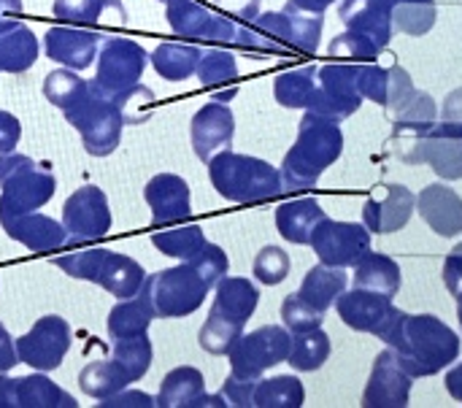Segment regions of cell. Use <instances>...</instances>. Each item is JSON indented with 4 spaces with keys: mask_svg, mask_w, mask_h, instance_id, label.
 Masks as SVG:
<instances>
[{
    "mask_svg": "<svg viewBox=\"0 0 462 408\" xmlns=\"http://www.w3.org/2000/svg\"><path fill=\"white\" fill-rule=\"evenodd\" d=\"M411 379L441 374L460 357V336L433 314H406L393 306L384 325L376 330Z\"/></svg>",
    "mask_w": 462,
    "mask_h": 408,
    "instance_id": "1",
    "label": "cell"
},
{
    "mask_svg": "<svg viewBox=\"0 0 462 408\" xmlns=\"http://www.w3.org/2000/svg\"><path fill=\"white\" fill-rule=\"evenodd\" d=\"M322 14L298 11L287 3L282 11L257 14L252 22L238 24L236 46L249 57H279V54H314L322 41Z\"/></svg>",
    "mask_w": 462,
    "mask_h": 408,
    "instance_id": "2",
    "label": "cell"
},
{
    "mask_svg": "<svg viewBox=\"0 0 462 408\" xmlns=\"http://www.w3.org/2000/svg\"><path fill=\"white\" fill-rule=\"evenodd\" d=\"M344 152L341 125L330 116L306 111L298 125V138L282 162V184L284 190H309L317 187L319 176L336 165Z\"/></svg>",
    "mask_w": 462,
    "mask_h": 408,
    "instance_id": "3",
    "label": "cell"
},
{
    "mask_svg": "<svg viewBox=\"0 0 462 408\" xmlns=\"http://www.w3.org/2000/svg\"><path fill=\"white\" fill-rule=\"evenodd\" d=\"M208 179L225 200L241 206L268 203L284 190L282 173L271 162L230 149H222L208 160Z\"/></svg>",
    "mask_w": 462,
    "mask_h": 408,
    "instance_id": "4",
    "label": "cell"
},
{
    "mask_svg": "<svg viewBox=\"0 0 462 408\" xmlns=\"http://www.w3.org/2000/svg\"><path fill=\"white\" fill-rule=\"evenodd\" d=\"M214 290V306L198 333V344L208 355H227L244 336V328L260 303V290L244 276H222Z\"/></svg>",
    "mask_w": 462,
    "mask_h": 408,
    "instance_id": "5",
    "label": "cell"
},
{
    "mask_svg": "<svg viewBox=\"0 0 462 408\" xmlns=\"http://www.w3.org/2000/svg\"><path fill=\"white\" fill-rule=\"evenodd\" d=\"M62 114H65V122L73 130H79L87 154H92V157L114 154V149L119 146V138H122L125 114L95 81H87L84 95Z\"/></svg>",
    "mask_w": 462,
    "mask_h": 408,
    "instance_id": "6",
    "label": "cell"
},
{
    "mask_svg": "<svg viewBox=\"0 0 462 408\" xmlns=\"http://www.w3.org/2000/svg\"><path fill=\"white\" fill-rule=\"evenodd\" d=\"M0 219L30 214L43 209L57 190V181L46 165H38L27 154H0Z\"/></svg>",
    "mask_w": 462,
    "mask_h": 408,
    "instance_id": "7",
    "label": "cell"
},
{
    "mask_svg": "<svg viewBox=\"0 0 462 408\" xmlns=\"http://www.w3.org/2000/svg\"><path fill=\"white\" fill-rule=\"evenodd\" d=\"M143 290L154 306L157 320H181L203 306L211 287L189 263H181L176 268H165L146 276Z\"/></svg>",
    "mask_w": 462,
    "mask_h": 408,
    "instance_id": "8",
    "label": "cell"
},
{
    "mask_svg": "<svg viewBox=\"0 0 462 408\" xmlns=\"http://www.w3.org/2000/svg\"><path fill=\"white\" fill-rule=\"evenodd\" d=\"M292 347V333L282 325H265L252 333H244L233 349L230 357V374L241 379H263L265 371L276 368L279 363H287Z\"/></svg>",
    "mask_w": 462,
    "mask_h": 408,
    "instance_id": "9",
    "label": "cell"
},
{
    "mask_svg": "<svg viewBox=\"0 0 462 408\" xmlns=\"http://www.w3.org/2000/svg\"><path fill=\"white\" fill-rule=\"evenodd\" d=\"M363 100L365 97L357 87V62H328L317 70V87L309 97L306 111L341 122L357 114Z\"/></svg>",
    "mask_w": 462,
    "mask_h": 408,
    "instance_id": "10",
    "label": "cell"
},
{
    "mask_svg": "<svg viewBox=\"0 0 462 408\" xmlns=\"http://www.w3.org/2000/svg\"><path fill=\"white\" fill-rule=\"evenodd\" d=\"M149 65V51L130 38H106L97 51V73L95 84L108 95L116 97L135 84H141V76Z\"/></svg>",
    "mask_w": 462,
    "mask_h": 408,
    "instance_id": "11",
    "label": "cell"
},
{
    "mask_svg": "<svg viewBox=\"0 0 462 408\" xmlns=\"http://www.w3.org/2000/svg\"><path fill=\"white\" fill-rule=\"evenodd\" d=\"M309 246L317 252L319 263L325 265L355 268V263L371 249V230L357 222H336L325 217L314 227Z\"/></svg>",
    "mask_w": 462,
    "mask_h": 408,
    "instance_id": "12",
    "label": "cell"
},
{
    "mask_svg": "<svg viewBox=\"0 0 462 408\" xmlns=\"http://www.w3.org/2000/svg\"><path fill=\"white\" fill-rule=\"evenodd\" d=\"M68 349H70V325L65 322V317L57 314L41 317L22 338H16L19 363L43 374L60 368Z\"/></svg>",
    "mask_w": 462,
    "mask_h": 408,
    "instance_id": "13",
    "label": "cell"
},
{
    "mask_svg": "<svg viewBox=\"0 0 462 408\" xmlns=\"http://www.w3.org/2000/svg\"><path fill=\"white\" fill-rule=\"evenodd\" d=\"M111 222L114 217L108 209V198L95 184L79 187L62 203V227L68 233V244L103 238L111 230Z\"/></svg>",
    "mask_w": 462,
    "mask_h": 408,
    "instance_id": "14",
    "label": "cell"
},
{
    "mask_svg": "<svg viewBox=\"0 0 462 408\" xmlns=\"http://www.w3.org/2000/svg\"><path fill=\"white\" fill-rule=\"evenodd\" d=\"M439 119V106L428 92H420L393 122V154L406 165H422V144Z\"/></svg>",
    "mask_w": 462,
    "mask_h": 408,
    "instance_id": "15",
    "label": "cell"
},
{
    "mask_svg": "<svg viewBox=\"0 0 462 408\" xmlns=\"http://www.w3.org/2000/svg\"><path fill=\"white\" fill-rule=\"evenodd\" d=\"M168 24L179 35L203 38L214 43H236L238 24L222 14L208 11L200 0H168Z\"/></svg>",
    "mask_w": 462,
    "mask_h": 408,
    "instance_id": "16",
    "label": "cell"
},
{
    "mask_svg": "<svg viewBox=\"0 0 462 408\" xmlns=\"http://www.w3.org/2000/svg\"><path fill=\"white\" fill-rule=\"evenodd\" d=\"M417 211V195L403 184H376L363 206V225L376 233H398Z\"/></svg>",
    "mask_w": 462,
    "mask_h": 408,
    "instance_id": "17",
    "label": "cell"
},
{
    "mask_svg": "<svg viewBox=\"0 0 462 408\" xmlns=\"http://www.w3.org/2000/svg\"><path fill=\"white\" fill-rule=\"evenodd\" d=\"M414 379L403 371V366L395 357V349H384L374 360V371L368 379V387L363 393L365 408H406L411 398Z\"/></svg>",
    "mask_w": 462,
    "mask_h": 408,
    "instance_id": "18",
    "label": "cell"
},
{
    "mask_svg": "<svg viewBox=\"0 0 462 408\" xmlns=\"http://www.w3.org/2000/svg\"><path fill=\"white\" fill-rule=\"evenodd\" d=\"M76 398L54 385L43 371L11 379L0 374V408H76Z\"/></svg>",
    "mask_w": 462,
    "mask_h": 408,
    "instance_id": "19",
    "label": "cell"
},
{
    "mask_svg": "<svg viewBox=\"0 0 462 408\" xmlns=\"http://www.w3.org/2000/svg\"><path fill=\"white\" fill-rule=\"evenodd\" d=\"M233 135H236V116L230 106L219 100H211L203 108H198L189 122V141L203 162H208L217 152L230 149Z\"/></svg>",
    "mask_w": 462,
    "mask_h": 408,
    "instance_id": "20",
    "label": "cell"
},
{
    "mask_svg": "<svg viewBox=\"0 0 462 408\" xmlns=\"http://www.w3.org/2000/svg\"><path fill=\"white\" fill-rule=\"evenodd\" d=\"M143 198L152 209L154 225H171L184 222L192 214L189 203V184L176 173H157L146 181Z\"/></svg>",
    "mask_w": 462,
    "mask_h": 408,
    "instance_id": "21",
    "label": "cell"
},
{
    "mask_svg": "<svg viewBox=\"0 0 462 408\" xmlns=\"http://www.w3.org/2000/svg\"><path fill=\"white\" fill-rule=\"evenodd\" d=\"M100 46V35L92 30L81 27H51L43 35V51L49 60L70 68V70H84L95 62Z\"/></svg>",
    "mask_w": 462,
    "mask_h": 408,
    "instance_id": "22",
    "label": "cell"
},
{
    "mask_svg": "<svg viewBox=\"0 0 462 408\" xmlns=\"http://www.w3.org/2000/svg\"><path fill=\"white\" fill-rule=\"evenodd\" d=\"M422 165L444 181L462 179V122H436L422 144Z\"/></svg>",
    "mask_w": 462,
    "mask_h": 408,
    "instance_id": "23",
    "label": "cell"
},
{
    "mask_svg": "<svg viewBox=\"0 0 462 408\" xmlns=\"http://www.w3.org/2000/svg\"><path fill=\"white\" fill-rule=\"evenodd\" d=\"M417 211L436 236L455 238L462 233V198L447 184H428L417 195Z\"/></svg>",
    "mask_w": 462,
    "mask_h": 408,
    "instance_id": "24",
    "label": "cell"
},
{
    "mask_svg": "<svg viewBox=\"0 0 462 408\" xmlns=\"http://www.w3.org/2000/svg\"><path fill=\"white\" fill-rule=\"evenodd\" d=\"M0 225H3V230H5V236L11 241H19L30 252H54V249L68 246V233H65L62 222H57L51 217H43L38 211L0 219Z\"/></svg>",
    "mask_w": 462,
    "mask_h": 408,
    "instance_id": "25",
    "label": "cell"
},
{
    "mask_svg": "<svg viewBox=\"0 0 462 408\" xmlns=\"http://www.w3.org/2000/svg\"><path fill=\"white\" fill-rule=\"evenodd\" d=\"M338 16L346 24V30L374 41L379 49H384L393 41L395 24L387 0H344Z\"/></svg>",
    "mask_w": 462,
    "mask_h": 408,
    "instance_id": "26",
    "label": "cell"
},
{
    "mask_svg": "<svg viewBox=\"0 0 462 408\" xmlns=\"http://www.w3.org/2000/svg\"><path fill=\"white\" fill-rule=\"evenodd\" d=\"M338 317L344 320V325H349L357 333H371L376 336V330L384 325V320L393 311V298L371 292V290H360L355 287L352 292H341L336 301Z\"/></svg>",
    "mask_w": 462,
    "mask_h": 408,
    "instance_id": "27",
    "label": "cell"
},
{
    "mask_svg": "<svg viewBox=\"0 0 462 408\" xmlns=\"http://www.w3.org/2000/svg\"><path fill=\"white\" fill-rule=\"evenodd\" d=\"M38 51H41L38 38L27 24L16 19L0 22V73L30 70L38 60Z\"/></svg>",
    "mask_w": 462,
    "mask_h": 408,
    "instance_id": "28",
    "label": "cell"
},
{
    "mask_svg": "<svg viewBox=\"0 0 462 408\" xmlns=\"http://www.w3.org/2000/svg\"><path fill=\"white\" fill-rule=\"evenodd\" d=\"M143 282H146V271L141 268V263H135L133 257H125L119 252L106 249L100 268H97V276H95L97 287H103L108 295L125 301V298L138 295Z\"/></svg>",
    "mask_w": 462,
    "mask_h": 408,
    "instance_id": "29",
    "label": "cell"
},
{
    "mask_svg": "<svg viewBox=\"0 0 462 408\" xmlns=\"http://www.w3.org/2000/svg\"><path fill=\"white\" fill-rule=\"evenodd\" d=\"M325 217H328L325 209L314 198H300V200L282 203L276 209V227H279L284 241H290L295 246H306L311 241L314 227Z\"/></svg>",
    "mask_w": 462,
    "mask_h": 408,
    "instance_id": "30",
    "label": "cell"
},
{
    "mask_svg": "<svg viewBox=\"0 0 462 408\" xmlns=\"http://www.w3.org/2000/svg\"><path fill=\"white\" fill-rule=\"evenodd\" d=\"M401 284H403L401 265L382 252L368 249L355 263V287H360V290H371V292L395 298L401 292Z\"/></svg>",
    "mask_w": 462,
    "mask_h": 408,
    "instance_id": "31",
    "label": "cell"
},
{
    "mask_svg": "<svg viewBox=\"0 0 462 408\" xmlns=\"http://www.w3.org/2000/svg\"><path fill=\"white\" fill-rule=\"evenodd\" d=\"M152 320H157V314H154V306H152L146 290L141 287L138 295L119 301V303L108 311V320H106L108 338H111V341H119V338L141 336V333L149 330Z\"/></svg>",
    "mask_w": 462,
    "mask_h": 408,
    "instance_id": "32",
    "label": "cell"
},
{
    "mask_svg": "<svg viewBox=\"0 0 462 408\" xmlns=\"http://www.w3.org/2000/svg\"><path fill=\"white\" fill-rule=\"evenodd\" d=\"M346 268H333V265H314L306 276H303V284L298 290V295L314 306L317 311L328 314V309L338 301V295L346 290Z\"/></svg>",
    "mask_w": 462,
    "mask_h": 408,
    "instance_id": "33",
    "label": "cell"
},
{
    "mask_svg": "<svg viewBox=\"0 0 462 408\" xmlns=\"http://www.w3.org/2000/svg\"><path fill=\"white\" fill-rule=\"evenodd\" d=\"M206 395V382L203 374L192 366L173 368L157 393V406L160 408H198L200 398Z\"/></svg>",
    "mask_w": 462,
    "mask_h": 408,
    "instance_id": "34",
    "label": "cell"
},
{
    "mask_svg": "<svg viewBox=\"0 0 462 408\" xmlns=\"http://www.w3.org/2000/svg\"><path fill=\"white\" fill-rule=\"evenodd\" d=\"M200 54L203 49L195 46V43H173V41H165L160 43L149 60L154 65V70L165 79V81H184L195 73L198 62H200Z\"/></svg>",
    "mask_w": 462,
    "mask_h": 408,
    "instance_id": "35",
    "label": "cell"
},
{
    "mask_svg": "<svg viewBox=\"0 0 462 408\" xmlns=\"http://www.w3.org/2000/svg\"><path fill=\"white\" fill-rule=\"evenodd\" d=\"M330 357V336L322 328L306 330V333H292V347H290V357L287 363L300 371V374H311L319 371Z\"/></svg>",
    "mask_w": 462,
    "mask_h": 408,
    "instance_id": "36",
    "label": "cell"
},
{
    "mask_svg": "<svg viewBox=\"0 0 462 408\" xmlns=\"http://www.w3.org/2000/svg\"><path fill=\"white\" fill-rule=\"evenodd\" d=\"M387 3L393 14V24L403 35H414V38L428 35L439 19L436 0H387Z\"/></svg>",
    "mask_w": 462,
    "mask_h": 408,
    "instance_id": "37",
    "label": "cell"
},
{
    "mask_svg": "<svg viewBox=\"0 0 462 408\" xmlns=\"http://www.w3.org/2000/svg\"><path fill=\"white\" fill-rule=\"evenodd\" d=\"M130 385V379L125 376V371L114 363V360H97L89 363L81 374H79V387L84 395L95 398V401H106L116 393H122Z\"/></svg>",
    "mask_w": 462,
    "mask_h": 408,
    "instance_id": "38",
    "label": "cell"
},
{
    "mask_svg": "<svg viewBox=\"0 0 462 408\" xmlns=\"http://www.w3.org/2000/svg\"><path fill=\"white\" fill-rule=\"evenodd\" d=\"M317 70L314 65L306 68H295V70H284L276 76L273 81V97L279 106L284 108H306L309 97L317 87Z\"/></svg>",
    "mask_w": 462,
    "mask_h": 408,
    "instance_id": "39",
    "label": "cell"
},
{
    "mask_svg": "<svg viewBox=\"0 0 462 408\" xmlns=\"http://www.w3.org/2000/svg\"><path fill=\"white\" fill-rule=\"evenodd\" d=\"M114 344V355L111 360L125 371V376L133 382L143 379L152 360H154V347H152V338L146 333L141 336H130V338H119V341H111Z\"/></svg>",
    "mask_w": 462,
    "mask_h": 408,
    "instance_id": "40",
    "label": "cell"
},
{
    "mask_svg": "<svg viewBox=\"0 0 462 408\" xmlns=\"http://www.w3.org/2000/svg\"><path fill=\"white\" fill-rule=\"evenodd\" d=\"M306 403V390L298 376L257 379L254 406L257 408H300Z\"/></svg>",
    "mask_w": 462,
    "mask_h": 408,
    "instance_id": "41",
    "label": "cell"
},
{
    "mask_svg": "<svg viewBox=\"0 0 462 408\" xmlns=\"http://www.w3.org/2000/svg\"><path fill=\"white\" fill-rule=\"evenodd\" d=\"M103 14L125 19V8L119 0H54V16L79 27L103 22Z\"/></svg>",
    "mask_w": 462,
    "mask_h": 408,
    "instance_id": "42",
    "label": "cell"
},
{
    "mask_svg": "<svg viewBox=\"0 0 462 408\" xmlns=\"http://www.w3.org/2000/svg\"><path fill=\"white\" fill-rule=\"evenodd\" d=\"M152 244H154L165 257L189 263V260L203 249L206 236H203V227H198V225H184V227H173V230H157V233L152 236Z\"/></svg>",
    "mask_w": 462,
    "mask_h": 408,
    "instance_id": "43",
    "label": "cell"
},
{
    "mask_svg": "<svg viewBox=\"0 0 462 408\" xmlns=\"http://www.w3.org/2000/svg\"><path fill=\"white\" fill-rule=\"evenodd\" d=\"M195 76L203 87H227L238 79V62L225 49H208L200 54V62L195 68Z\"/></svg>",
    "mask_w": 462,
    "mask_h": 408,
    "instance_id": "44",
    "label": "cell"
},
{
    "mask_svg": "<svg viewBox=\"0 0 462 408\" xmlns=\"http://www.w3.org/2000/svg\"><path fill=\"white\" fill-rule=\"evenodd\" d=\"M84 89H87V81L76 70H68V68H57L43 79V97L60 111L70 108L84 95Z\"/></svg>",
    "mask_w": 462,
    "mask_h": 408,
    "instance_id": "45",
    "label": "cell"
},
{
    "mask_svg": "<svg viewBox=\"0 0 462 408\" xmlns=\"http://www.w3.org/2000/svg\"><path fill=\"white\" fill-rule=\"evenodd\" d=\"M290 255L282 249V246H265L257 252L254 257V265H252V274L260 284L265 287H276L282 284L287 276H290Z\"/></svg>",
    "mask_w": 462,
    "mask_h": 408,
    "instance_id": "46",
    "label": "cell"
},
{
    "mask_svg": "<svg viewBox=\"0 0 462 408\" xmlns=\"http://www.w3.org/2000/svg\"><path fill=\"white\" fill-rule=\"evenodd\" d=\"M322 320H325V314L317 311L314 306H309L298 292L287 295L282 303V322L290 333H306V330L322 328Z\"/></svg>",
    "mask_w": 462,
    "mask_h": 408,
    "instance_id": "47",
    "label": "cell"
},
{
    "mask_svg": "<svg viewBox=\"0 0 462 408\" xmlns=\"http://www.w3.org/2000/svg\"><path fill=\"white\" fill-rule=\"evenodd\" d=\"M379 46L352 30H346L344 35L333 38L330 43V57H338L344 62H374L379 57Z\"/></svg>",
    "mask_w": 462,
    "mask_h": 408,
    "instance_id": "48",
    "label": "cell"
},
{
    "mask_svg": "<svg viewBox=\"0 0 462 408\" xmlns=\"http://www.w3.org/2000/svg\"><path fill=\"white\" fill-rule=\"evenodd\" d=\"M189 265L206 279V284L214 290L217 287V282L222 279V276H227V268H230V260H227V255H225V249L222 246H217V244H203V249L189 260Z\"/></svg>",
    "mask_w": 462,
    "mask_h": 408,
    "instance_id": "49",
    "label": "cell"
},
{
    "mask_svg": "<svg viewBox=\"0 0 462 408\" xmlns=\"http://www.w3.org/2000/svg\"><path fill=\"white\" fill-rule=\"evenodd\" d=\"M357 87L365 100H374L379 106L387 103V87H390V68L374 65V62H357Z\"/></svg>",
    "mask_w": 462,
    "mask_h": 408,
    "instance_id": "50",
    "label": "cell"
},
{
    "mask_svg": "<svg viewBox=\"0 0 462 408\" xmlns=\"http://www.w3.org/2000/svg\"><path fill=\"white\" fill-rule=\"evenodd\" d=\"M106 249H87V252H70L65 257H57L54 265L60 271H65L68 276L73 279H84V282H92L95 284V276H97V268H100V260H103Z\"/></svg>",
    "mask_w": 462,
    "mask_h": 408,
    "instance_id": "51",
    "label": "cell"
},
{
    "mask_svg": "<svg viewBox=\"0 0 462 408\" xmlns=\"http://www.w3.org/2000/svg\"><path fill=\"white\" fill-rule=\"evenodd\" d=\"M417 95H420V89L414 87L409 70L401 68V65H393V68H390V87H387V103H384V108L395 116V114H401Z\"/></svg>",
    "mask_w": 462,
    "mask_h": 408,
    "instance_id": "52",
    "label": "cell"
},
{
    "mask_svg": "<svg viewBox=\"0 0 462 408\" xmlns=\"http://www.w3.org/2000/svg\"><path fill=\"white\" fill-rule=\"evenodd\" d=\"M254 387H257L254 379H241V376L230 374V376L225 379V385H222V395H225L227 406H254Z\"/></svg>",
    "mask_w": 462,
    "mask_h": 408,
    "instance_id": "53",
    "label": "cell"
},
{
    "mask_svg": "<svg viewBox=\"0 0 462 408\" xmlns=\"http://www.w3.org/2000/svg\"><path fill=\"white\" fill-rule=\"evenodd\" d=\"M222 16L233 19L236 24H246L260 14V0H214Z\"/></svg>",
    "mask_w": 462,
    "mask_h": 408,
    "instance_id": "54",
    "label": "cell"
},
{
    "mask_svg": "<svg viewBox=\"0 0 462 408\" xmlns=\"http://www.w3.org/2000/svg\"><path fill=\"white\" fill-rule=\"evenodd\" d=\"M100 408H152L157 406V398H152V395H146V393H138V390H122V393H116V395H111V398H106V401H100L97 403Z\"/></svg>",
    "mask_w": 462,
    "mask_h": 408,
    "instance_id": "55",
    "label": "cell"
},
{
    "mask_svg": "<svg viewBox=\"0 0 462 408\" xmlns=\"http://www.w3.org/2000/svg\"><path fill=\"white\" fill-rule=\"evenodd\" d=\"M19 138H22V122L14 114L0 111V154L14 152Z\"/></svg>",
    "mask_w": 462,
    "mask_h": 408,
    "instance_id": "56",
    "label": "cell"
},
{
    "mask_svg": "<svg viewBox=\"0 0 462 408\" xmlns=\"http://www.w3.org/2000/svg\"><path fill=\"white\" fill-rule=\"evenodd\" d=\"M444 284L452 295L462 290V244H457L444 260Z\"/></svg>",
    "mask_w": 462,
    "mask_h": 408,
    "instance_id": "57",
    "label": "cell"
},
{
    "mask_svg": "<svg viewBox=\"0 0 462 408\" xmlns=\"http://www.w3.org/2000/svg\"><path fill=\"white\" fill-rule=\"evenodd\" d=\"M16 363H19V357H16V341L11 338V333L0 322V374H8L11 368H16Z\"/></svg>",
    "mask_w": 462,
    "mask_h": 408,
    "instance_id": "58",
    "label": "cell"
},
{
    "mask_svg": "<svg viewBox=\"0 0 462 408\" xmlns=\"http://www.w3.org/2000/svg\"><path fill=\"white\" fill-rule=\"evenodd\" d=\"M441 119L444 122H462V87L447 95L444 108H441Z\"/></svg>",
    "mask_w": 462,
    "mask_h": 408,
    "instance_id": "59",
    "label": "cell"
},
{
    "mask_svg": "<svg viewBox=\"0 0 462 408\" xmlns=\"http://www.w3.org/2000/svg\"><path fill=\"white\" fill-rule=\"evenodd\" d=\"M447 390H449V395L455 398V401H460L462 403V363H457L449 374H447Z\"/></svg>",
    "mask_w": 462,
    "mask_h": 408,
    "instance_id": "60",
    "label": "cell"
},
{
    "mask_svg": "<svg viewBox=\"0 0 462 408\" xmlns=\"http://www.w3.org/2000/svg\"><path fill=\"white\" fill-rule=\"evenodd\" d=\"M298 11H306V14H325L336 0H290Z\"/></svg>",
    "mask_w": 462,
    "mask_h": 408,
    "instance_id": "61",
    "label": "cell"
},
{
    "mask_svg": "<svg viewBox=\"0 0 462 408\" xmlns=\"http://www.w3.org/2000/svg\"><path fill=\"white\" fill-rule=\"evenodd\" d=\"M22 14V0H0V22Z\"/></svg>",
    "mask_w": 462,
    "mask_h": 408,
    "instance_id": "62",
    "label": "cell"
},
{
    "mask_svg": "<svg viewBox=\"0 0 462 408\" xmlns=\"http://www.w3.org/2000/svg\"><path fill=\"white\" fill-rule=\"evenodd\" d=\"M457 298V320H460V328H462V290L455 295Z\"/></svg>",
    "mask_w": 462,
    "mask_h": 408,
    "instance_id": "63",
    "label": "cell"
},
{
    "mask_svg": "<svg viewBox=\"0 0 462 408\" xmlns=\"http://www.w3.org/2000/svg\"><path fill=\"white\" fill-rule=\"evenodd\" d=\"M160 3H168V0H160Z\"/></svg>",
    "mask_w": 462,
    "mask_h": 408,
    "instance_id": "64",
    "label": "cell"
}]
</instances>
